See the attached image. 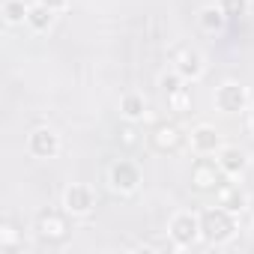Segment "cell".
<instances>
[{
	"label": "cell",
	"instance_id": "6da1fadb",
	"mask_svg": "<svg viewBox=\"0 0 254 254\" xmlns=\"http://www.w3.org/2000/svg\"><path fill=\"white\" fill-rule=\"evenodd\" d=\"M236 233H239L236 212L224 209L221 203L200 209V239L206 245H227Z\"/></svg>",
	"mask_w": 254,
	"mask_h": 254
},
{
	"label": "cell",
	"instance_id": "7a4b0ae2",
	"mask_svg": "<svg viewBox=\"0 0 254 254\" xmlns=\"http://www.w3.org/2000/svg\"><path fill=\"white\" fill-rule=\"evenodd\" d=\"M168 236L174 242V248H191L200 242V212L191 209H180L171 215L168 221Z\"/></svg>",
	"mask_w": 254,
	"mask_h": 254
},
{
	"label": "cell",
	"instance_id": "3957f363",
	"mask_svg": "<svg viewBox=\"0 0 254 254\" xmlns=\"http://www.w3.org/2000/svg\"><path fill=\"white\" fill-rule=\"evenodd\" d=\"M189 180L197 191H218L230 177L224 174V168L218 165V159H209V156H197L191 162V171H189Z\"/></svg>",
	"mask_w": 254,
	"mask_h": 254
},
{
	"label": "cell",
	"instance_id": "277c9868",
	"mask_svg": "<svg viewBox=\"0 0 254 254\" xmlns=\"http://www.w3.org/2000/svg\"><path fill=\"white\" fill-rule=\"evenodd\" d=\"M69 212L66 209H42L36 215V233L42 242L48 245H57V242H66L69 233H72V224H69Z\"/></svg>",
	"mask_w": 254,
	"mask_h": 254
},
{
	"label": "cell",
	"instance_id": "5b68a950",
	"mask_svg": "<svg viewBox=\"0 0 254 254\" xmlns=\"http://www.w3.org/2000/svg\"><path fill=\"white\" fill-rule=\"evenodd\" d=\"M141 183H144V171L132 159H117L108 168V186L120 194H135L141 189Z\"/></svg>",
	"mask_w": 254,
	"mask_h": 254
},
{
	"label": "cell",
	"instance_id": "8992f818",
	"mask_svg": "<svg viewBox=\"0 0 254 254\" xmlns=\"http://www.w3.org/2000/svg\"><path fill=\"white\" fill-rule=\"evenodd\" d=\"M171 69L180 72L186 81H200L206 72V57L194 45H177L171 48Z\"/></svg>",
	"mask_w": 254,
	"mask_h": 254
},
{
	"label": "cell",
	"instance_id": "52a82bcc",
	"mask_svg": "<svg viewBox=\"0 0 254 254\" xmlns=\"http://www.w3.org/2000/svg\"><path fill=\"white\" fill-rule=\"evenodd\" d=\"M212 102H215V108L221 114H245L248 105H251V96H248L245 84H239V81H221L215 87Z\"/></svg>",
	"mask_w": 254,
	"mask_h": 254
},
{
	"label": "cell",
	"instance_id": "ba28073f",
	"mask_svg": "<svg viewBox=\"0 0 254 254\" xmlns=\"http://www.w3.org/2000/svg\"><path fill=\"white\" fill-rule=\"evenodd\" d=\"M63 209L72 215V218H84L96 209V191L87 186V183H72L66 186L63 191Z\"/></svg>",
	"mask_w": 254,
	"mask_h": 254
},
{
	"label": "cell",
	"instance_id": "9c48e42d",
	"mask_svg": "<svg viewBox=\"0 0 254 254\" xmlns=\"http://www.w3.org/2000/svg\"><path fill=\"white\" fill-rule=\"evenodd\" d=\"M186 144H189V135L180 129L177 123H159L156 129L150 132V147H153L156 153H162V156L177 153V150H183Z\"/></svg>",
	"mask_w": 254,
	"mask_h": 254
},
{
	"label": "cell",
	"instance_id": "30bf717a",
	"mask_svg": "<svg viewBox=\"0 0 254 254\" xmlns=\"http://www.w3.org/2000/svg\"><path fill=\"white\" fill-rule=\"evenodd\" d=\"M27 153L33 159H54L60 153V135L51 129V126H36V129L27 135Z\"/></svg>",
	"mask_w": 254,
	"mask_h": 254
},
{
	"label": "cell",
	"instance_id": "8fae6325",
	"mask_svg": "<svg viewBox=\"0 0 254 254\" xmlns=\"http://www.w3.org/2000/svg\"><path fill=\"white\" fill-rule=\"evenodd\" d=\"M189 147H191L194 156H215L224 147V141H221V132L215 129V126L200 123V126H194L191 135H189Z\"/></svg>",
	"mask_w": 254,
	"mask_h": 254
},
{
	"label": "cell",
	"instance_id": "7c38bea8",
	"mask_svg": "<svg viewBox=\"0 0 254 254\" xmlns=\"http://www.w3.org/2000/svg\"><path fill=\"white\" fill-rule=\"evenodd\" d=\"M215 159H218V165L224 168V174H227L230 180L242 177V174L248 171V165H251V156H248V150H242L239 144H224V147L215 153Z\"/></svg>",
	"mask_w": 254,
	"mask_h": 254
},
{
	"label": "cell",
	"instance_id": "4fadbf2b",
	"mask_svg": "<svg viewBox=\"0 0 254 254\" xmlns=\"http://www.w3.org/2000/svg\"><path fill=\"white\" fill-rule=\"evenodd\" d=\"M215 194H218V203H221L224 209L236 212V215H239V212L248 206V194L239 189V183H230V180H227V183H224V186H221Z\"/></svg>",
	"mask_w": 254,
	"mask_h": 254
},
{
	"label": "cell",
	"instance_id": "5bb4252c",
	"mask_svg": "<svg viewBox=\"0 0 254 254\" xmlns=\"http://www.w3.org/2000/svg\"><path fill=\"white\" fill-rule=\"evenodd\" d=\"M227 15L221 12V6L218 3H206L200 12H197V24H200V30H206V33H221L224 27H227Z\"/></svg>",
	"mask_w": 254,
	"mask_h": 254
},
{
	"label": "cell",
	"instance_id": "9a60e30c",
	"mask_svg": "<svg viewBox=\"0 0 254 254\" xmlns=\"http://www.w3.org/2000/svg\"><path fill=\"white\" fill-rule=\"evenodd\" d=\"M120 114H123V120H129V123H141L147 117V99H144V93H126L120 99Z\"/></svg>",
	"mask_w": 254,
	"mask_h": 254
},
{
	"label": "cell",
	"instance_id": "2e32d148",
	"mask_svg": "<svg viewBox=\"0 0 254 254\" xmlns=\"http://www.w3.org/2000/svg\"><path fill=\"white\" fill-rule=\"evenodd\" d=\"M54 18H57V12H51L48 6H42V3H30V12H27V27L33 30V33H48L51 27H54Z\"/></svg>",
	"mask_w": 254,
	"mask_h": 254
},
{
	"label": "cell",
	"instance_id": "e0dca14e",
	"mask_svg": "<svg viewBox=\"0 0 254 254\" xmlns=\"http://www.w3.org/2000/svg\"><path fill=\"white\" fill-rule=\"evenodd\" d=\"M27 12H30V3L27 0H3L0 6V15L9 27H18V24H27Z\"/></svg>",
	"mask_w": 254,
	"mask_h": 254
},
{
	"label": "cell",
	"instance_id": "ac0fdd59",
	"mask_svg": "<svg viewBox=\"0 0 254 254\" xmlns=\"http://www.w3.org/2000/svg\"><path fill=\"white\" fill-rule=\"evenodd\" d=\"M18 242H21V230H18L9 218H3V221H0V248L15 251V248H18Z\"/></svg>",
	"mask_w": 254,
	"mask_h": 254
},
{
	"label": "cell",
	"instance_id": "d6986e66",
	"mask_svg": "<svg viewBox=\"0 0 254 254\" xmlns=\"http://www.w3.org/2000/svg\"><path fill=\"white\" fill-rule=\"evenodd\" d=\"M215 3L221 6V12H224L230 21L245 18V15H248V9H251V0H215Z\"/></svg>",
	"mask_w": 254,
	"mask_h": 254
},
{
	"label": "cell",
	"instance_id": "ffe728a7",
	"mask_svg": "<svg viewBox=\"0 0 254 254\" xmlns=\"http://www.w3.org/2000/svg\"><path fill=\"white\" fill-rule=\"evenodd\" d=\"M186 84H189V81H186V78H183L180 72H174V69H171L168 75H162V78H159V87H162V93H165V96H171V93L183 90Z\"/></svg>",
	"mask_w": 254,
	"mask_h": 254
},
{
	"label": "cell",
	"instance_id": "44dd1931",
	"mask_svg": "<svg viewBox=\"0 0 254 254\" xmlns=\"http://www.w3.org/2000/svg\"><path fill=\"white\" fill-rule=\"evenodd\" d=\"M168 105H171V111L186 114V111L191 108V90H189V87H183V90L171 93V96H168Z\"/></svg>",
	"mask_w": 254,
	"mask_h": 254
},
{
	"label": "cell",
	"instance_id": "7402d4cb",
	"mask_svg": "<svg viewBox=\"0 0 254 254\" xmlns=\"http://www.w3.org/2000/svg\"><path fill=\"white\" fill-rule=\"evenodd\" d=\"M120 138H123V144H126V147H135V144H138V132H135V123H129V120H126V126L120 129Z\"/></svg>",
	"mask_w": 254,
	"mask_h": 254
},
{
	"label": "cell",
	"instance_id": "603a6c76",
	"mask_svg": "<svg viewBox=\"0 0 254 254\" xmlns=\"http://www.w3.org/2000/svg\"><path fill=\"white\" fill-rule=\"evenodd\" d=\"M36 3H42V6H48V9H51V12H57V15L69 9V0H36Z\"/></svg>",
	"mask_w": 254,
	"mask_h": 254
},
{
	"label": "cell",
	"instance_id": "cb8c5ba5",
	"mask_svg": "<svg viewBox=\"0 0 254 254\" xmlns=\"http://www.w3.org/2000/svg\"><path fill=\"white\" fill-rule=\"evenodd\" d=\"M245 114H248V129H251V132H254V102H251V105H248V111H245Z\"/></svg>",
	"mask_w": 254,
	"mask_h": 254
}]
</instances>
